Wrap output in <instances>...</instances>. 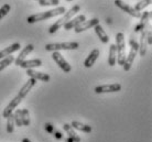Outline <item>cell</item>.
<instances>
[{
  "mask_svg": "<svg viewBox=\"0 0 152 142\" xmlns=\"http://www.w3.org/2000/svg\"><path fill=\"white\" fill-rule=\"evenodd\" d=\"M80 11V6H78V4L73 6L69 11H65V13L63 15V17H62V18H60V19L57 20V21H55V22H54L53 24L50 27L49 33H50V34H53V33H55V32H56L60 28H62L65 23L69 22V20L72 19L73 17H74L76 13H78Z\"/></svg>",
  "mask_w": 152,
  "mask_h": 142,
  "instance_id": "obj_1",
  "label": "cell"
},
{
  "mask_svg": "<svg viewBox=\"0 0 152 142\" xmlns=\"http://www.w3.org/2000/svg\"><path fill=\"white\" fill-rule=\"evenodd\" d=\"M65 11H66V9L65 7H57L53 10H48V11H44V12H40V13H35V15H32L30 17H28V23H35L38 22V21H43V20H46V19H51V18H54V17H56V15H64Z\"/></svg>",
  "mask_w": 152,
  "mask_h": 142,
  "instance_id": "obj_2",
  "label": "cell"
},
{
  "mask_svg": "<svg viewBox=\"0 0 152 142\" xmlns=\"http://www.w3.org/2000/svg\"><path fill=\"white\" fill-rule=\"evenodd\" d=\"M116 49H117V63L119 65H124L126 60V42L124 33L119 32L116 34Z\"/></svg>",
  "mask_w": 152,
  "mask_h": 142,
  "instance_id": "obj_3",
  "label": "cell"
},
{
  "mask_svg": "<svg viewBox=\"0 0 152 142\" xmlns=\"http://www.w3.org/2000/svg\"><path fill=\"white\" fill-rule=\"evenodd\" d=\"M138 49H139V43L136 41V39L131 38L130 39V52L129 54L126 56V60H125V63H124V71L126 72H128L130 68H131V65L133 64V61H134V58H136V55L138 53Z\"/></svg>",
  "mask_w": 152,
  "mask_h": 142,
  "instance_id": "obj_4",
  "label": "cell"
},
{
  "mask_svg": "<svg viewBox=\"0 0 152 142\" xmlns=\"http://www.w3.org/2000/svg\"><path fill=\"white\" fill-rule=\"evenodd\" d=\"M80 47L78 42H63V43H49L45 45V50L49 52H57L60 50H76Z\"/></svg>",
  "mask_w": 152,
  "mask_h": 142,
  "instance_id": "obj_5",
  "label": "cell"
},
{
  "mask_svg": "<svg viewBox=\"0 0 152 142\" xmlns=\"http://www.w3.org/2000/svg\"><path fill=\"white\" fill-rule=\"evenodd\" d=\"M52 58H53L54 62L56 63L57 65L60 66V68L63 69L64 73H69V72L72 71V66L66 62V60L63 58V55H62L60 52H53Z\"/></svg>",
  "mask_w": 152,
  "mask_h": 142,
  "instance_id": "obj_6",
  "label": "cell"
},
{
  "mask_svg": "<svg viewBox=\"0 0 152 142\" xmlns=\"http://www.w3.org/2000/svg\"><path fill=\"white\" fill-rule=\"evenodd\" d=\"M115 4H116L119 9H121L122 11H125L126 13L130 15L131 17H133V18H140L141 17V12L137 11L134 8L129 6L128 4H126V2H124L122 0H115Z\"/></svg>",
  "mask_w": 152,
  "mask_h": 142,
  "instance_id": "obj_7",
  "label": "cell"
},
{
  "mask_svg": "<svg viewBox=\"0 0 152 142\" xmlns=\"http://www.w3.org/2000/svg\"><path fill=\"white\" fill-rule=\"evenodd\" d=\"M121 89V85L115 83L109 85H102V86H96L95 92L96 94H108V92H117Z\"/></svg>",
  "mask_w": 152,
  "mask_h": 142,
  "instance_id": "obj_8",
  "label": "cell"
},
{
  "mask_svg": "<svg viewBox=\"0 0 152 142\" xmlns=\"http://www.w3.org/2000/svg\"><path fill=\"white\" fill-rule=\"evenodd\" d=\"M21 101H22V98L17 95V96H15V98L9 103V105H8L7 107L4 108V112H2V117H4V118H8L9 116L11 115L12 112L15 111V109L19 106V104L21 103Z\"/></svg>",
  "mask_w": 152,
  "mask_h": 142,
  "instance_id": "obj_9",
  "label": "cell"
},
{
  "mask_svg": "<svg viewBox=\"0 0 152 142\" xmlns=\"http://www.w3.org/2000/svg\"><path fill=\"white\" fill-rule=\"evenodd\" d=\"M97 24H99V20L97 18H94V19H91V20H85L84 22L80 23L74 30H75L76 33H80L83 31H86L88 29H91V28L96 27Z\"/></svg>",
  "mask_w": 152,
  "mask_h": 142,
  "instance_id": "obj_10",
  "label": "cell"
},
{
  "mask_svg": "<svg viewBox=\"0 0 152 142\" xmlns=\"http://www.w3.org/2000/svg\"><path fill=\"white\" fill-rule=\"evenodd\" d=\"M150 18H151V12L145 11L143 13H141L140 22H139V24H137L134 32H136V33H138V32H141L142 30H145V28H148L149 20H150Z\"/></svg>",
  "mask_w": 152,
  "mask_h": 142,
  "instance_id": "obj_11",
  "label": "cell"
},
{
  "mask_svg": "<svg viewBox=\"0 0 152 142\" xmlns=\"http://www.w3.org/2000/svg\"><path fill=\"white\" fill-rule=\"evenodd\" d=\"M149 31V28H145V30L141 31V36H140V44H139V49L138 52L140 53V56H145L147 53V47H148V43H147V33Z\"/></svg>",
  "mask_w": 152,
  "mask_h": 142,
  "instance_id": "obj_12",
  "label": "cell"
},
{
  "mask_svg": "<svg viewBox=\"0 0 152 142\" xmlns=\"http://www.w3.org/2000/svg\"><path fill=\"white\" fill-rule=\"evenodd\" d=\"M33 49H34L33 44H28V45L26 46L21 52H20V54L18 55V58L15 60V65H18V66L21 65V63H22L23 61H26V58H27L28 55H29L32 51H33Z\"/></svg>",
  "mask_w": 152,
  "mask_h": 142,
  "instance_id": "obj_13",
  "label": "cell"
},
{
  "mask_svg": "<svg viewBox=\"0 0 152 142\" xmlns=\"http://www.w3.org/2000/svg\"><path fill=\"white\" fill-rule=\"evenodd\" d=\"M27 75L30 76V78H34L37 81H42V82H50L51 77L46 73H42V72H37L34 69H27Z\"/></svg>",
  "mask_w": 152,
  "mask_h": 142,
  "instance_id": "obj_14",
  "label": "cell"
},
{
  "mask_svg": "<svg viewBox=\"0 0 152 142\" xmlns=\"http://www.w3.org/2000/svg\"><path fill=\"white\" fill-rule=\"evenodd\" d=\"M85 20H86V17H85L84 15H77V17H75V18H72L67 23H65L64 29L65 30H72V29H75L80 23L84 22Z\"/></svg>",
  "mask_w": 152,
  "mask_h": 142,
  "instance_id": "obj_15",
  "label": "cell"
},
{
  "mask_svg": "<svg viewBox=\"0 0 152 142\" xmlns=\"http://www.w3.org/2000/svg\"><path fill=\"white\" fill-rule=\"evenodd\" d=\"M98 58H99V50H98V49H94V50L91 52V54H89L87 58H86L85 62H84V65H85V67H87V68L91 67V66L96 63V61L98 60Z\"/></svg>",
  "mask_w": 152,
  "mask_h": 142,
  "instance_id": "obj_16",
  "label": "cell"
},
{
  "mask_svg": "<svg viewBox=\"0 0 152 142\" xmlns=\"http://www.w3.org/2000/svg\"><path fill=\"white\" fill-rule=\"evenodd\" d=\"M37 84V79H34V78H30L29 81L26 83V84L23 85L22 87H21V89L19 90V94H18V96H20L21 98H24V97L28 95V92H30L31 89H32V87L34 86V85Z\"/></svg>",
  "mask_w": 152,
  "mask_h": 142,
  "instance_id": "obj_17",
  "label": "cell"
},
{
  "mask_svg": "<svg viewBox=\"0 0 152 142\" xmlns=\"http://www.w3.org/2000/svg\"><path fill=\"white\" fill-rule=\"evenodd\" d=\"M20 47H21L20 43H13V44H11L10 46H8V47H6L4 50H1L0 51V60H2V58H7L9 55H11L13 52L19 50Z\"/></svg>",
  "mask_w": 152,
  "mask_h": 142,
  "instance_id": "obj_18",
  "label": "cell"
},
{
  "mask_svg": "<svg viewBox=\"0 0 152 142\" xmlns=\"http://www.w3.org/2000/svg\"><path fill=\"white\" fill-rule=\"evenodd\" d=\"M42 65V61L39 58H34V60H28V61H23L21 63V67L26 69H33L34 67H39Z\"/></svg>",
  "mask_w": 152,
  "mask_h": 142,
  "instance_id": "obj_19",
  "label": "cell"
},
{
  "mask_svg": "<svg viewBox=\"0 0 152 142\" xmlns=\"http://www.w3.org/2000/svg\"><path fill=\"white\" fill-rule=\"evenodd\" d=\"M94 30H95V33L99 38V40H100L104 44H107V43L109 42V36L107 35V33L105 32V30L102 28L100 24H97L96 27H94Z\"/></svg>",
  "mask_w": 152,
  "mask_h": 142,
  "instance_id": "obj_20",
  "label": "cell"
},
{
  "mask_svg": "<svg viewBox=\"0 0 152 142\" xmlns=\"http://www.w3.org/2000/svg\"><path fill=\"white\" fill-rule=\"evenodd\" d=\"M63 129H64V131L67 133L69 138L72 139L73 142H80V138L75 132V130L71 127V125H69V123H64V125H63Z\"/></svg>",
  "mask_w": 152,
  "mask_h": 142,
  "instance_id": "obj_21",
  "label": "cell"
},
{
  "mask_svg": "<svg viewBox=\"0 0 152 142\" xmlns=\"http://www.w3.org/2000/svg\"><path fill=\"white\" fill-rule=\"evenodd\" d=\"M71 127H72L73 129L83 131V132H86V133H89V132H91V126L85 125V123H82V122H80V121H72V123H71Z\"/></svg>",
  "mask_w": 152,
  "mask_h": 142,
  "instance_id": "obj_22",
  "label": "cell"
},
{
  "mask_svg": "<svg viewBox=\"0 0 152 142\" xmlns=\"http://www.w3.org/2000/svg\"><path fill=\"white\" fill-rule=\"evenodd\" d=\"M117 62V49H116V44H111L109 47V56H108V64L110 66L116 65Z\"/></svg>",
  "mask_w": 152,
  "mask_h": 142,
  "instance_id": "obj_23",
  "label": "cell"
},
{
  "mask_svg": "<svg viewBox=\"0 0 152 142\" xmlns=\"http://www.w3.org/2000/svg\"><path fill=\"white\" fill-rule=\"evenodd\" d=\"M21 120H22V126H30V112L27 108L21 109Z\"/></svg>",
  "mask_w": 152,
  "mask_h": 142,
  "instance_id": "obj_24",
  "label": "cell"
},
{
  "mask_svg": "<svg viewBox=\"0 0 152 142\" xmlns=\"http://www.w3.org/2000/svg\"><path fill=\"white\" fill-rule=\"evenodd\" d=\"M13 62H15V58H13L12 55H9L7 58L0 60V72L4 71L6 67H8V66L10 65V64H12Z\"/></svg>",
  "mask_w": 152,
  "mask_h": 142,
  "instance_id": "obj_25",
  "label": "cell"
},
{
  "mask_svg": "<svg viewBox=\"0 0 152 142\" xmlns=\"http://www.w3.org/2000/svg\"><path fill=\"white\" fill-rule=\"evenodd\" d=\"M15 130V118H13V112L7 118V132L12 133Z\"/></svg>",
  "mask_w": 152,
  "mask_h": 142,
  "instance_id": "obj_26",
  "label": "cell"
},
{
  "mask_svg": "<svg viewBox=\"0 0 152 142\" xmlns=\"http://www.w3.org/2000/svg\"><path fill=\"white\" fill-rule=\"evenodd\" d=\"M150 4H151V0H140L139 2H137V4H136L133 8H134L137 11L141 12L145 7H148V6H150Z\"/></svg>",
  "mask_w": 152,
  "mask_h": 142,
  "instance_id": "obj_27",
  "label": "cell"
},
{
  "mask_svg": "<svg viewBox=\"0 0 152 142\" xmlns=\"http://www.w3.org/2000/svg\"><path fill=\"white\" fill-rule=\"evenodd\" d=\"M13 118H15V125L18 127H23L22 120H21V109H17L13 112Z\"/></svg>",
  "mask_w": 152,
  "mask_h": 142,
  "instance_id": "obj_28",
  "label": "cell"
},
{
  "mask_svg": "<svg viewBox=\"0 0 152 142\" xmlns=\"http://www.w3.org/2000/svg\"><path fill=\"white\" fill-rule=\"evenodd\" d=\"M39 4L40 6H57L60 4V0H39Z\"/></svg>",
  "mask_w": 152,
  "mask_h": 142,
  "instance_id": "obj_29",
  "label": "cell"
},
{
  "mask_svg": "<svg viewBox=\"0 0 152 142\" xmlns=\"http://www.w3.org/2000/svg\"><path fill=\"white\" fill-rule=\"evenodd\" d=\"M10 9H11V7H10V4H4L2 7L0 8V20L2 19L4 17H6V15L9 13V11H10Z\"/></svg>",
  "mask_w": 152,
  "mask_h": 142,
  "instance_id": "obj_30",
  "label": "cell"
},
{
  "mask_svg": "<svg viewBox=\"0 0 152 142\" xmlns=\"http://www.w3.org/2000/svg\"><path fill=\"white\" fill-rule=\"evenodd\" d=\"M52 135L55 137L56 139H58V140H61V139H63V135H62L60 131H57L56 129H54V131L52 132Z\"/></svg>",
  "mask_w": 152,
  "mask_h": 142,
  "instance_id": "obj_31",
  "label": "cell"
},
{
  "mask_svg": "<svg viewBox=\"0 0 152 142\" xmlns=\"http://www.w3.org/2000/svg\"><path fill=\"white\" fill-rule=\"evenodd\" d=\"M44 128H45V130L48 131V132H50V133H52L54 131V126H52L51 123H45V126H44Z\"/></svg>",
  "mask_w": 152,
  "mask_h": 142,
  "instance_id": "obj_32",
  "label": "cell"
},
{
  "mask_svg": "<svg viewBox=\"0 0 152 142\" xmlns=\"http://www.w3.org/2000/svg\"><path fill=\"white\" fill-rule=\"evenodd\" d=\"M147 43H148V44H152V33L150 30H149L148 33H147Z\"/></svg>",
  "mask_w": 152,
  "mask_h": 142,
  "instance_id": "obj_33",
  "label": "cell"
},
{
  "mask_svg": "<svg viewBox=\"0 0 152 142\" xmlns=\"http://www.w3.org/2000/svg\"><path fill=\"white\" fill-rule=\"evenodd\" d=\"M22 142H31V141L28 138H24V139H22Z\"/></svg>",
  "mask_w": 152,
  "mask_h": 142,
  "instance_id": "obj_34",
  "label": "cell"
},
{
  "mask_svg": "<svg viewBox=\"0 0 152 142\" xmlns=\"http://www.w3.org/2000/svg\"><path fill=\"white\" fill-rule=\"evenodd\" d=\"M66 142H73V140L71 138H67L66 139Z\"/></svg>",
  "mask_w": 152,
  "mask_h": 142,
  "instance_id": "obj_35",
  "label": "cell"
},
{
  "mask_svg": "<svg viewBox=\"0 0 152 142\" xmlns=\"http://www.w3.org/2000/svg\"><path fill=\"white\" fill-rule=\"evenodd\" d=\"M67 1H72V0H67Z\"/></svg>",
  "mask_w": 152,
  "mask_h": 142,
  "instance_id": "obj_36",
  "label": "cell"
},
{
  "mask_svg": "<svg viewBox=\"0 0 152 142\" xmlns=\"http://www.w3.org/2000/svg\"><path fill=\"white\" fill-rule=\"evenodd\" d=\"M38 1H39V0H38Z\"/></svg>",
  "mask_w": 152,
  "mask_h": 142,
  "instance_id": "obj_37",
  "label": "cell"
}]
</instances>
